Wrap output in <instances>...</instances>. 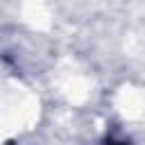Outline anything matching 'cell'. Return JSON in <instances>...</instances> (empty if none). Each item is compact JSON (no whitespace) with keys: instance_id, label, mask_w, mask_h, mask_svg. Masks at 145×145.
<instances>
[{"instance_id":"6da1fadb","label":"cell","mask_w":145,"mask_h":145,"mask_svg":"<svg viewBox=\"0 0 145 145\" xmlns=\"http://www.w3.org/2000/svg\"><path fill=\"white\" fill-rule=\"evenodd\" d=\"M106 145H122V143H106Z\"/></svg>"}]
</instances>
